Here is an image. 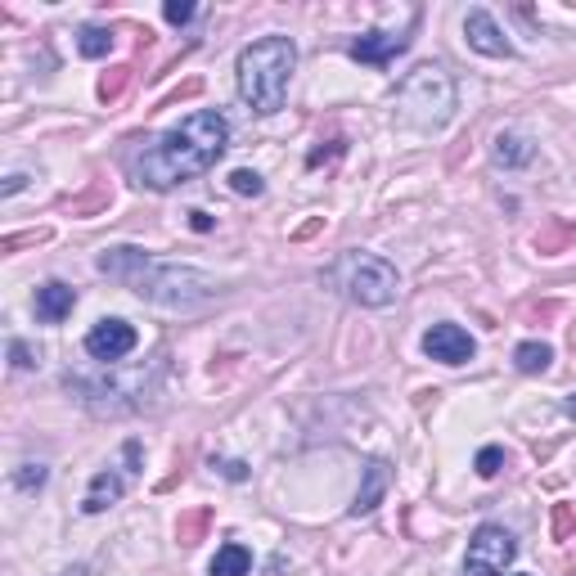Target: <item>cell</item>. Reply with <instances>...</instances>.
<instances>
[{
  "instance_id": "cell-1",
  "label": "cell",
  "mask_w": 576,
  "mask_h": 576,
  "mask_svg": "<svg viewBox=\"0 0 576 576\" xmlns=\"http://www.w3.org/2000/svg\"><path fill=\"white\" fill-rule=\"evenodd\" d=\"M225 149H230V122L221 113H212V108H198L135 158V176L149 189H176L185 180L212 171Z\"/></svg>"
},
{
  "instance_id": "cell-2",
  "label": "cell",
  "mask_w": 576,
  "mask_h": 576,
  "mask_svg": "<svg viewBox=\"0 0 576 576\" xmlns=\"http://www.w3.org/2000/svg\"><path fill=\"white\" fill-rule=\"evenodd\" d=\"M99 270L122 279L140 302L167 306V311H194V306H207L212 297H221V284L207 270L158 261L140 248H104L99 252Z\"/></svg>"
},
{
  "instance_id": "cell-3",
  "label": "cell",
  "mask_w": 576,
  "mask_h": 576,
  "mask_svg": "<svg viewBox=\"0 0 576 576\" xmlns=\"http://www.w3.org/2000/svg\"><path fill=\"white\" fill-rule=\"evenodd\" d=\"M297 63V45L288 36H261L239 54V99L252 113H279L288 95V77Z\"/></svg>"
},
{
  "instance_id": "cell-4",
  "label": "cell",
  "mask_w": 576,
  "mask_h": 576,
  "mask_svg": "<svg viewBox=\"0 0 576 576\" xmlns=\"http://www.w3.org/2000/svg\"><path fill=\"white\" fill-rule=\"evenodd\" d=\"M455 113V81L441 63H419L396 86V117L414 131H441Z\"/></svg>"
},
{
  "instance_id": "cell-5",
  "label": "cell",
  "mask_w": 576,
  "mask_h": 576,
  "mask_svg": "<svg viewBox=\"0 0 576 576\" xmlns=\"http://www.w3.org/2000/svg\"><path fill=\"white\" fill-rule=\"evenodd\" d=\"M338 284H342V293H347L351 302H360V306H387L396 297V288H401V279H396V266H387L383 257H369V252H347V257L338 261Z\"/></svg>"
},
{
  "instance_id": "cell-6",
  "label": "cell",
  "mask_w": 576,
  "mask_h": 576,
  "mask_svg": "<svg viewBox=\"0 0 576 576\" xmlns=\"http://www.w3.org/2000/svg\"><path fill=\"white\" fill-rule=\"evenodd\" d=\"M513 554H518V540H513V531L486 522V527H477L473 540H468L464 576H500L504 567L513 563Z\"/></svg>"
},
{
  "instance_id": "cell-7",
  "label": "cell",
  "mask_w": 576,
  "mask_h": 576,
  "mask_svg": "<svg viewBox=\"0 0 576 576\" xmlns=\"http://www.w3.org/2000/svg\"><path fill=\"white\" fill-rule=\"evenodd\" d=\"M135 342H140V333H135V324H126V320H99L95 329L86 333V351L95 360H104V365H117L122 356H131L135 351Z\"/></svg>"
},
{
  "instance_id": "cell-8",
  "label": "cell",
  "mask_w": 576,
  "mask_h": 576,
  "mask_svg": "<svg viewBox=\"0 0 576 576\" xmlns=\"http://www.w3.org/2000/svg\"><path fill=\"white\" fill-rule=\"evenodd\" d=\"M423 351H428L432 360H441V365H468L477 342L468 338V329H459V324H432V329L423 333Z\"/></svg>"
},
{
  "instance_id": "cell-9",
  "label": "cell",
  "mask_w": 576,
  "mask_h": 576,
  "mask_svg": "<svg viewBox=\"0 0 576 576\" xmlns=\"http://www.w3.org/2000/svg\"><path fill=\"white\" fill-rule=\"evenodd\" d=\"M464 36H468V45H473L477 54H491V59H513L509 36L500 32V23H495L486 9H468V14H464Z\"/></svg>"
},
{
  "instance_id": "cell-10",
  "label": "cell",
  "mask_w": 576,
  "mask_h": 576,
  "mask_svg": "<svg viewBox=\"0 0 576 576\" xmlns=\"http://www.w3.org/2000/svg\"><path fill=\"white\" fill-rule=\"evenodd\" d=\"M410 50V36H401V32H365V36H356L351 41V59H360V63H392L396 54H405Z\"/></svg>"
},
{
  "instance_id": "cell-11",
  "label": "cell",
  "mask_w": 576,
  "mask_h": 576,
  "mask_svg": "<svg viewBox=\"0 0 576 576\" xmlns=\"http://www.w3.org/2000/svg\"><path fill=\"white\" fill-rule=\"evenodd\" d=\"M387 486H392V468H387V459H369L365 477H360V491H356V500H351V513H356V518L374 513L378 504H383Z\"/></svg>"
},
{
  "instance_id": "cell-12",
  "label": "cell",
  "mask_w": 576,
  "mask_h": 576,
  "mask_svg": "<svg viewBox=\"0 0 576 576\" xmlns=\"http://www.w3.org/2000/svg\"><path fill=\"white\" fill-rule=\"evenodd\" d=\"M72 306H77V293H72L68 284H59V279H50V284L36 288V315H41L45 324L68 320Z\"/></svg>"
},
{
  "instance_id": "cell-13",
  "label": "cell",
  "mask_w": 576,
  "mask_h": 576,
  "mask_svg": "<svg viewBox=\"0 0 576 576\" xmlns=\"http://www.w3.org/2000/svg\"><path fill=\"white\" fill-rule=\"evenodd\" d=\"M126 491V477L113 473V468H104V473H95V482H90L86 500H81V513H104L108 504H117Z\"/></svg>"
},
{
  "instance_id": "cell-14",
  "label": "cell",
  "mask_w": 576,
  "mask_h": 576,
  "mask_svg": "<svg viewBox=\"0 0 576 576\" xmlns=\"http://www.w3.org/2000/svg\"><path fill=\"white\" fill-rule=\"evenodd\" d=\"M252 572V554L239 545V540H230V545L216 549L212 567H207V576H248Z\"/></svg>"
},
{
  "instance_id": "cell-15",
  "label": "cell",
  "mask_w": 576,
  "mask_h": 576,
  "mask_svg": "<svg viewBox=\"0 0 576 576\" xmlns=\"http://www.w3.org/2000/svg\"><path fill=\"white\" fill-rule=\"evenodd\" d=\"M531 144L522 140V135H513V131H500L495 135V149H491V158H495V167H527L531 162Z\"/></svg>"
},
{
  "instance_id": "cell-16",
  "label": "cell",
  "mask_w": 576,
  "mask_h": 576,
  "mask_svg": "<svg viewBox=\"0 0 576 576\" xmlns=\"http://www.w3.org/2000/svg\"><path fill=\"white\" fill-rule=\"evenodd\" d=\"M549 360H554V347H545V342H522V347L513 351V365H518L522 374H545Z\"/></svg>"
},
{
  "instance_id": "cell-17",
  "label": "cell",
  "mask_w": 576,
  "mask_h": 576,
  "mask_svg": "<svg viewBox=\"0 0 576 576\" xmlns=\"http://www.w3.org/2000/svg\"><path fill=\"white\" fill-rule=\"evenodd\" d=\"M77 50L86 54V59H104V54L113 50V32H108V27H81Z\"/></svg>"
},
{
  "instance_id": "cell-18",
  "label": "cell",
  "mask_w": 576,
  "mask_h": 576,
  "mask_svg": "<svg viewBox=\"0 0 576 576\" xmlns=\"http://www.w3.org/2000/svg\"><path fill=\"white\" fill-rule=\"evenodd\" d=\"M203 527H207V509L189 513V518H180V522H176V536H180V545H198V536H203Z\"/></svg>"
},
{
  "instance_id": "cell-19",
  "label": "cell",
  "mask_w": 576,
  "mask_h": 576,
  "mask_svg": "<svg viewBox=\"0 0 576 576\" xmlns=\"http://www.w3.org/2000/svg\"><path fill=\"white\" fill-rule=\"evenodd\" d=\"M45 464H18V473H14V486L18 491H41L45 486Z\"/></svg>"
},
{
  "instance_id": "cell-20",
  "label": "cell",
  "mask_w": 576,
  "mask_h": 576,
  "mask_svg": "<svg viewBox=\"0 0 576 576\" xmlns=\"http://www.w3.org/2000/svg\"><path fill=\"white\" fill-rule=\"evenodd\" d=\"M230 189H234V194H252V198H257L266 185H261V176H257V171L239 167V171H234V176H230Z\"/></svg>"
},
{
  "instance_id": "cell-21",
  "label": "cell",
  "mask_w": 576,
  "mask_h": 576,
  "mask_svg": "<svg viewBox=\"0 0 576 576\" xmlns=\"http://www.w3.org/2000/svg\"><path fill=\"white\" fill-rule=\"evenodd\" d=\"M9 360H14V369H36V360H41V351H36V347H27L23 338H14V342H9Z\"/></svg>"
},
{
  "instance_id": "cell-22",
  "label": "cell",
  "mask_w": 576,
  "mask_h": 576,
  "mask_svg": "<svg viewBox=\"0 0 576 576\" xmlns=\"http://www.w3.org/2000/svg\"><path fill=\"white\" fill-rule=\"evenodd\" d=\"M126 77H131V68L104 72V77H99V95H104V99H117V95H122V86H126Z\"/></svg>"
},
{
  "instance_id": "cell-23",
  "label": "cell",
  "mask_w": 576,
  "mask_h": 576,
  "mask_svg": "<svg viewBox=\"0 0 576 576\" xmlns=\"http://www.w3.org/2000/svg\"><path fill=\"white\" fill-rule=\"evenodd\" d=\"M500 468H504V450L500 446H486L482 455H477V473H482V477H495Z\"/></svg>"
},
{
  "instance_id": "cell-24",
  "label": "cell",
  "mask_w": 576,
  "mask_h": 576,
  "mask_svg": "<svg viewBox=\"0 0 576 576\" xmlns=\"http://www.w3.org/2000/svg\"><path fill=\"white\" fill-rule=\"evenodd\" d=\"M162 14H167V23H189V18H194V5H189V0H167V5H162Z\"/></svg>"
},
{
  "instance_id": "cell-25",
  "label": "cell",
  "mask_w": 576,
  "mask_h": 576,
  "mask_svg": "<svg viewBox=\"0 0 576 576\" xmlns=\"http://www.w3.org/2000/svg\"><path fill=\"white\" fill-rule=\"evenodd\" d=\"M572 527H576L572 509H567V504H558V509H554V536H558V540H567V536H572Z\"/></svg>"
},
{
  "instance_id": "cell-26",
  "label": "cell",
  "mask_w": 576,
  "mask_h": 576,
  "mask_svg": "<svg viewBox=\"0 0 576 576\" xmlns=\"http://www.w3.org/2000/svg\"><path fill=\"white\" fill-rule=\"evenodd\" d=\"M212 468H221L230 482H243V477H248V464H239V459H225V464H216V459H212Z\"/></svg>"
},
{
  "instance_id": "cell-27",
  "label": "cell",
  "mask_w": 576,
  "mask_h": 576,
  "mask_svg": "<svg viewBox=\"0 0 576 576\" xmlns=\"http://www.w3.org/2000/svg\"><path fill=\"white\" fill-rule=\"evenodd\" d=\"M189 216H194V230H212V216L207 212H189Z\"/></svg>"
},
{
  "instance_id": "cell-28",
  "label": "cell",
  "mask_w": 576,
  "mask_h": 576,
  "mask_svg": "<svg viewBox=\"0 0 576 576\" xmlns=\"http://www.w3.org/2000/svg\"><path fill=\"white\" fill-rule=\"evenodd\" d=\"M23 180H27V176H9V180H5V194H18V189H23Z\"/></svg>"
},
{
  "instance_id": "cell-29",
  "label": "cell",
  "mask_w": 576,
  "mask_h": 576,
  "mask_svg": "<svg viewBox=\"0 0 576 576\" xmlns=\"http://www.w3.org/2000/svg\"><path fill=\"white\" fill-rule=\"evenodd\" d=\"M563 414H567V419H576V392L563 401Z\"/></svg>"
}]
</instances>
